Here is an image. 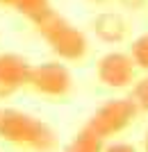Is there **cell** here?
<instances>
[{"label":"cell","instance_id":"6da1fadb","mask_svg":"<svg viewBox=\"0 0 148 152\" xmlns=\"http://www.w3.org/2000/svg\"><path fill=\"white\" fill-rule=\"evenodd\" d=\"M0 139L32 152H50L57 145V134L48 123L21 109H0Z\"/></svg>","mask_w":148,"mask_h":152},{"label":"cell","instance_id":"7a4b0ae2","mask_svg":"<svg viewBox=\"0 0 148 152\" xmlns=\"http://www.w3.org/2000/svg\"><path fill=\"white\" fill-rule=\"evenodd\" d=\"M34 27L59 61H82L87 57L89 52L87 34L80 27H75L71 20H66L62 14L52 12L48 18H43Z\"/></svg>","mask_w":148,"mask_h":152},{"label":"cell","instance_id":"3957f363","mask_svg":"<svg viewBox=\"0 0 148 152\" xmlns=\"http://www.w3.org/2000/svg\"><path fill=\"white\" fill-rule=\"evenodd\" d=\"M137 114H139V109L130 98H114V100H107L105 104H100L91 114L84 127H89L103 141H110L116 134L125 132L137 118Z\"/></svg>","mask_w":148,"mask_h":152},{"label":"cell","instance_id":"277c9868","mask_svg":"<svg viewBox=\"0 0 148 152\" xmlns=\"http://www.w3.org/2000/svg\"><path fill=\"white\" fill-rule=\"evenodd\" d=\"M27 86L43 98H66L73 89V75L66 68V64H62L59 59L43 61L30 68Z\"/></svg>","mask_w":148,"mask_h":152},{"label":"cell","instance_id":"5b68a950","mask_svg":"<svg viewBox=\"0 0 148 152\" xmlns=\"http://www.w3.org/2000/svg\"><path fill=\"white\" fill-rule=\"evenodd\" d=\"M137 66L130 52H105L96 64V80L107 89H128L135 84Z\"/></svg>","mask_w":148,"mask_h":152},{"label":"cell","instance_id":"8992f818","mask_svg":"<svg viewBox=\"0 0 148 152\" xmlns=\"http://www.w3.org/2000/svg\"><path fill=\"white\" fill-rule=\"evenodd\" d=\"M32 64L18 52H0V100L12 98L27 86Z\"/></svg>","mask_w":148,"mask_h":152},{"label":"cell","instance_id":"52a82bcc","mask_svg":"<svg viewBox=\"0 0 148 152\" xmlns=\"http://www.w3.org/2000/svg\"><path fill=\"white\" fill-rule=\"evenodd\" d=\"M91 32L96 34L98 41L114 45V43H121L128 37V23L116 12H100L91 20Z\"/></svg>","mask_w":148,"mask_h":152},{"label":"cell","instance_id":"ba28073f","mask_svg":"<svg viewBox=\"0 0 148 152\" xmlns=\"http://www.w3.org/2000/svg\"><path fill=\"white\" fill-rule=\"evenodd\" d=\"M14 9L27 18L32 25H39L43 18H48L55 9H52V0H16Z\"/></svg>","mask_w":148,"mask_h":152},{"label":"cell","instance_id":"9c48e42d","mask_svg":"<svg viewBox=\"0 0 148 152\" xmlns=\"http://www.w3.org/2000/svg\"><path fill=\"white\" fill-rule=\"evenodd\" d=\"M103 143L105 141L100 136H96L89 127H82L71 139V143L66 145L64 152H103V148H105Z\"/></svg>","mask_w":148,"mask_h":152},{"label":"cell","instance_id":"30bf717a","mask_svg":"<svg viewBox=\"0 0 148 152\" xmlns=\"http://www.w3.org/2000/svg\"><path fill=\"white\" fill-rule=\"evenodd\" d=\"M130 57L135 61V66L139 70H146L148 73V32L139 34V37L132 41L130 45Z\"/></svg>","mask_w":148,"mask_h":152},{"label":"cell","instance_id":"8fae6325","mask_svg":"<svg viewBox=\"0 0 148 152\" xmlns=\"http://www.w3.org/2000/svg\"><path fill=\"white\" fill-rule=\"evenodd\" d=\"M130 100L137 104L139 111H148V75H144L141 80H135Z\"/></svg>","mask_w":148,"mask_h":152},{"label":"cell","instance_id":"7c38bea8","mask_svg":"<svg viewBox=\"0 0 148 152\" xmlns=\"http://www.w3.org/2000/svg\"><path fill=\"white\" fill-rule=\"evenodd\" d=\"M103 152H139L132 143H110V145H105Z\"/></svg>","mask_w":148,"mask_h":152},{"label":"cell","instance_id":"4fadbf2b","mask_svg":"<svg viewBox=\"0 0 148 152\" xmlns=\"http://www.w3.org/2000/svg\"><path fill=\"white\" fill-rule=\"evenodd\" d=\"M116 2H119L123 9H132V12H139V9H144V7H146L148 0H116Z\"/></svg>","mask_w":148,"mask_h":152},{"label":"cell","instance_id":"5bb4252c","mask_svg":"<svg viewBox=\"0 0 148 152\" xmlns=\"http://www.w3.org/2000/svg\"><path fill=\"white\" fill-rule=\"evenodd\" d=\"M14 2H16V0H0V5H2V7H14Z\"/></svg>","mask_w":148,"mask_h":152},{"label":"cell","instance_id":"9a60e30c","mask_svg":"<svg viewBox=\"0 0 148 152\" xmlns=\"http://www.w3.org/2000/svg\"><path fill=\"white\" fill-rule=\"evenodd\" d=\"M91 5H105V2H110V0H89Z\"/></svg>","mask_w":148,"mask_h":152},{"label":"cell","instance_id":"2e32d148","mask_svg":"<svg viewBox=\"0 0 148 152\" xmlns=\"http://www.w3.org/2000/svg\"><path fill=\"white\" fill-rule=\"evenodd\" d=\"M144 150L148 152V132H146V139H144Z\"/></svg>","mask_w":148,"mask_h":152}]
</instances>
